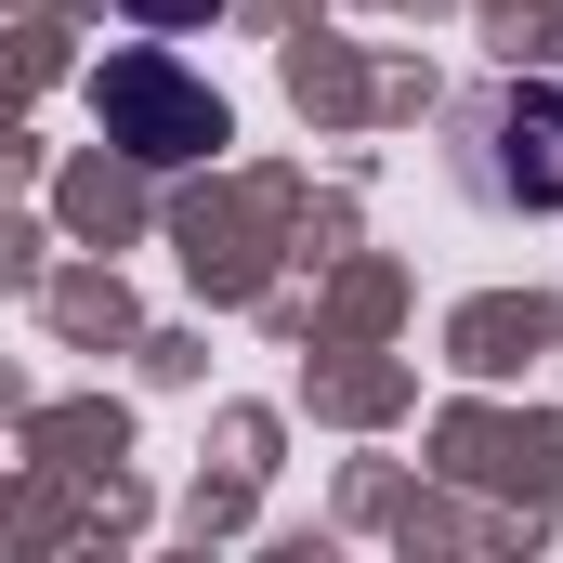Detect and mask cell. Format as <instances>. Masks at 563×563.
I'll return each mask as SVG.
<instances>
[{
  "label": "cell",
  "mask_w": 563,
  "mask_h": 563,
  "mask_svg": "<svg viewBox=\"0 0 563 563\" xmlns=\"http://www.w3.org/2000/svg\"><path fill=\"white\" fill-rule=\"evenodd\" d=\"M92 119H106V144H132V157H210L223 144V92L210 79H184L157 40H132V53H106L92 66Z\"/></svg>",
  "instance_id": "cell-1"
},
{
  "label": "cell",
  "mask_w": 563,
  "mask_h": 563,
  "mask_svg": "<svg viewBox=\"0 0 563 563\" xmlns=\"http://www.w3.org/2000/svg\"><path fill=\"white\" fill-rule=\"evenodd\" d=\"M144 26H210V13H223V0H132Z\"/></svg>",
  "instance_id": "cell-2"
}]
</instances>
